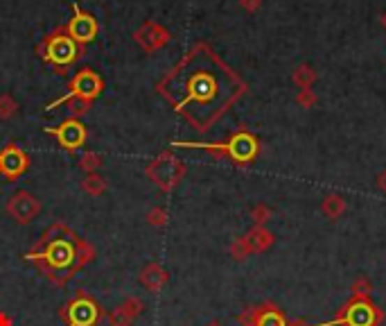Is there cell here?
Listing matches in <instances>:
<instances>
[{
  "label": "cell",
  "mask_w": 386,
  "mask_h": 326,
  "mask_svg": "<svg viewBox=\"0 0 386 326\" xmlns=\"http://www.w3.org/2000/svg\"><path fill=\"white\" fill-rule=\"evenodd\" d=\"M27 258H36V261H45L47 270L45 272H64L66 276H70L80 270V241L75 236L68 238H57V241L47 243L41 249H34L32 254H27Z\"/></svg>",
  "instance_id": "cell-2"
},
{
  "label": "cell",
  "mask_w": 386,
  "mask_h": 326,
  "mask_svg": "<svg viewBox=\"0 0 386 326\" xmlns=\"http://www.w3.org/2000/svg\"><path fill=\"white\" fill-rule=\"evenodd\" d=\"M147 222L154 225V227H163L168 222V213L163 208H151L147 213Z\"/></svg>",
  "instance_id": "cell-28"
},
{
  "label": "cell",
  "mask_w": 386,
  "mask_h": 326,
  "mask_svg": "<svg viewBox=\"0 0 386 326\" xmlns=\"http://www.w3.org/2000/svg\"><path fill=\"white\" fill-rule=\"evenodd\" d=\"M380 23H382V27H384V30H386V12L382 14V18H380Z\"/></svg>",
  "instance_id": "cell-33"
},
{
  "label": "cell",
  "mask_w": 386,
  "mask_h": 326,
  "mask_svg": "<svg viewBox=\"0 0 386 326\" xmlns=\"http://www.w3.org/2000/svg\"><path fill=\"white\" fill-rule=\"evenodd\" d=\"M47 134H52V136L59 141V146L66 150H77L80 146H84V141H86V127L77 118L64 120L59 127L47 129Z\"/></svg>",
  "instance_id": "cell-11"
},
{
  "label": "cell",
  "mask_w": 386,
  "mask_h": 326,
  "mask_svg": "<svg viewBox=\"0 0 386 326\" xmlns=\"http://www.w3.org/2000/svg\"><path fill=\"white\" fill-rule=\"evenodd\" d=\"M251 254H262L274 245V234L265 227H253L246 236H242Z\"/></svg>",
  "instance_id": "cell-14"
},
{
  "label": "cell",
  "mask_w": 386,
  "mask_h": 326,
  "mask_svg": "<svg viewBox=\"0 0 386 326\" xmlns=\"http://www.w3.org/2000/svg\"><path fill=\"white\" fill-rule=\"evenodd\" d=\"M208 326H221V324H217V322H212V324H208Z\"/></svg>",
  "instance_id": "cell-34"
},
{
  "label": "cell",
  "mask_w": 386,
  "mask_h": 326,
  "mask_svg": "<svg viewBox=\"0 0 386 326\" xmlns=\"http://www.w3.org/2000/svg\"><path fill=\"white\" fill-rule=\"evenodd\" d=\"M140 283H142L144 288H147L149 292H158L161 288L168 283V272H165V267L158 265V263L144 265L142 272H140Z\"/></svg>",
  "instance_id": "cell-15"
},
{
  "label": "cell",
  "mask_w": 386,
  "mask_h": 326,
  "mask_svg": "<svg viewBox=\"0 0 386 326\" xmlns=\"http://www.w3.org/2000/svg\"><path fill=\"white\" fill-rule=\"evenodd\" d=\"M73 12L75 16L70 18V23L66 25V32L73 36V41H77L80 45L91 43L95 36H98V21H95L93 14L82 12V7L73 3Z\"/></svg>",
  "instance_id": "cell-9"
},
{
  "label": "cell",
  "mask_w": 386,
  "mask_h": 326,
  "mask_svg": "<svg viewBox=\"0 0 386 326\" xmlns=\"http://www.w3.org/2000/svg\"><path fill=\"white\" fill-rule=\"evenodd\" d=\"M120 309L124 311V313H127L129 315V318H133V320H136L138 318V315L144 311V304L138 299V297H129V299L127 302H124L122 306H120Z\"/></svg>",
  "instance_id": "cell-23"
},
{
  "label": "cell",
  "mask_w": 386,
  "mask_h": 326,
  "mask_svg": "<svg viewBox=\"0 0 386 326\" xmlns=\"http://www.w3.org/2000/svg\"><path fill=\"white\" fill-rule=\"evenodd\" d=\"M224 146H226V157L230 161H235L237 166H248V163L258 157V150H260L258 139L246 129L235 132Z\"/></svg>",
  "instance_id": "cell-7"
},
{
  "label": "cell",
  "mask_w": 386,
  "mask_h": 326,
  "mask_svg": "<svg viewBox=\"0 0 386 326\" xmlns=\"http://www.w3.org/2000/svg\"><path fill=\"white\" fill-rule=\"evenodd\" d=\"M239 5H242L246 12H258V9L262 7V0H239Z\"/></svg>",
  "instance_id": "cell-30"
},
{
  "label": "cell",
  "mask_w": 386,
  "mask_h": 326,
  "mask_svg": "<svg viewBox=\"0 0 386 326\" xmlns=\"http://www.w3.org/2000/svg\"><path fill=\"white\" fill-rule=\"evenodd\" d=\"M183 175H186V168H183V163L179 159L172 157L170 152L156 157L147 166V177L158 188H163V190H172V188H175L179 181H181Z\"/></svg>",
  "instance_id": "cell-5"
},
{
  "label": "cell",
  "mask_w": 386,
  "mask_h": 326,
  "mask_svg": "<svg viewBox=\"0 0 386 326\" xmlns=\"http://www.w3.org/2000/svg\"><path fill=\"white\" fill-rule=\"evenodd\" d=\"M380 322H382V313L375 309L371 299H357V297H352V302L341 311L339 318L323 322L318 326H378Z\"/></svg>",
  "instance_id": "cell-4"
},
{
  "label": "cell",
  "mask_w": 386,
  "mask_h": 326,
  "mask_svg": "<svg viewBox=\"0 0 386 326\" xmlns=\"http://www.w3.org/2000/svg\"><path fill=\"white\" fill-rule=\"evenodd\" d=\"M80 163H82V168L91 175V172H93L95 168H100V157H98V155H93V152H86V155L82 157V161H80Z\"/></svg>",
  "instance_id": "cell-29"
},
{
  "label": "cell",
  "mask_w": 386,
  "mask_h": 326,
  "mask_svg": "<svg viewBox=\"0 0 386 326\" xmlns=\"http://www.w3.org/2000/svg\"><path fill=\"white\" fill-rule=\"evenodd\" d=\"M251 218H253L255 227H265L269 222V218H272V208L267 204H255L253 211H251Z\"/></svg>",
  "instance_id": "cell-21"
},
{
  "label": "cell",
  "mask_w": 386,
  "mask_h": 326,
  "mask_svg": "<svg viewBox=\"0 0 386 326\" xmlns=\"http://www.w3.org/2000/svg\"><path fill=\"white\" fill-rule=\"evenodd\" d=\"M239 322L246 324V326H292L285 320V315L272 304L258 306V309L248 311L246 315L239 318Z\"/></svg>",
  "instance_id": "cell-12"
},
{
  "label": "cell",
  "mask_w": 386,
  "mask_h": 326,
  "mask_svg": "<svg viewBox=\"0 0 386 326\" xmlns=\"http://www.w3.org/2000/svg\"><path fill=\"white\" fill-rule=\"evenodd\" d=\"M292 82L298 86V89H312L314 82H316V71L307 64L296 66L294 73H292Z\"/></svg>",
  "instance_id": "cell-17"
},
{
  "label": "cell",
  "mask_w": 386,
  "mask_h": 326,
  "mask_svg": "<svg viewBox=\"0 0 386 326\" xmlns=\"http://www.w3.org/2000/svg\"><path fill=\"white\" fill-rule=\"evenodd\" d=\"M70 113H73V118L80 120V116H84L86 111H89L91 107V102L89 100H84V98H70Z\"/></svg>",
  "instance_id": "cell-24"
},
{
  "label": "cell",
  "mask_w": 386,
  "mask_h": 326,
  "mask_svg": "<svg viewBox=\"0 0 386 326\" xmlns=\"http://www.w3.org/2000/svg\"><path fill=\"white\" fill-rule=\"evenodd\" d=\"M30 166L27 161V155L16 146H7L3 152H0V172L7 177V179H16L21 177L23 172Z\"/></svg>",
  "instance_id": "cell-13"
},
{
  "label": "cell",
  "mask_w": 386,
  "mask_h": 326,
  "mask_svg": "<svg viewBox=\"0 0 386 326\" xmlns=\"http://www.w3.org/2000/svg\"><path fill=\"white\" fill-rule=\"evenodd\" d=\"M7 213L12 215L18 225H27L41 213V202H38L32 193H27V190H18V193L9 197Z\"/></svg>",
  "instance_id": "cell-10"
},
{
  "label": "cell",
  "mask_w": 386,
  "mask_h": 326,
  "mask_svg": "<svg viewBox=\"0 0 386 326\" xmlns=\"http://www.w3.org/2000/svg\"><path fill=\"white\" fill-rule=\"evenodd\" d=\"M350 292H352V297H357V299H369L371 292H373V283L366 279V276H359V279L352 281Z\"/></svg>",
  "instance_id": "cell-20"
},
{
  "label": "cell",
  "mask_w": 386,
  "mask_h": 326,
  "mask_svg": "<svg viewBox=\"0 0 386 326\" xmlns=\"http://www.w3.org/2000/svg\"><path fill=\"white\" fill-rule=\"evenodd\" d=\"M102 86H104V84H102V78H100L98 73L91 71V69H84V71H80V73H77L75 78H73L68 95H64L61 100L50 102L45 109H54V107H59V104L68 102L70 98H84V100L93 102V100L102 93Z\"/></svg>",
  "instance_id": "cell-6"
},
{
  "label": "cell",
  "mask_w": 386,
  "mask_h": 326,
  "mask_svg": "<svg viewBox=\"0 0 386 326\" xmlns=\"http://www.w3.org/2000/svg\"><path fill=\"white\" fill-rule=\"evenodd\" d=\"M0 326H12V320H9L5 313H0Z\"/></svg>",
  "instance_id": "cell-32"
},
{
  "label": "cell",
  "mask_w": 386,
  "mask_h": 326,
  "mask_svg": "<svg viewBox=\"0 0 386 326\" xmlns=\"http://www.w3.org/2000/svg\"><path fill=\"white\" fill-rule=\"evenodd\" d=\"M82 186H84V190H86V193H89V195H95V197H98V195H102L104 190H106V181H104L102 177L93 175V172H91V175L84 179V184H82Z\"/></svg>",
  "instance_id": "cell-19"
},
{
  "label": "cell",
  "mask_w": 386,
  "mask_h": 326,
  "mask_svg": "<svg viewBox=\"0 0 386 326\" xmlns=\"http://www.w3.org/2000/svg\"><path fill=\"white\" fill-rule=\"evenodd\" d=\"M133 318H129L127 313H124L122 309H115L111 315H109V324L111 326H131Z\"/></svg>",
  "instance_id": "cell-25"
},
{
  "label": "cell",
  "mask_w": 386,
  "mask_h": 326,
  "mask_svg": "<svg viewBox=\"0 0 386 326\" xmlns=\"http://www.w3.org/2000/svg\"><path fill=\"white\" fill-rule=\"evenodd\" d=\"M68 236H75L68 227H66L64 222H57V225H52L47 232L43 234V238H41V243L36 245V249H41V247H45L47 243H52V241H57V238H68Z\"/></svg>",
  "instance_id": "cell-18"
},
{
  "label": "cell",
  "mask_w": 386,
  "mask_h": 326,
  "mask_svg": "<svg viewBox=\"0 0 386 326\" xmlns=\"http://www.w3.org/2000/svg\"><path fill=\"white\" fill-rule=\"evenodd\" d=\"M296 102H298V107H303V109H312L314 104L318 102L316 91H312V89H301V91L296 93Z\"/></svg>",
  "instance_id": "cell-22"
},
{
  "label": "cell",
  "mask_w": 386,
  "mask_h": 326,
  "mask_svg": "<svg viewBox=\"0 0 386 326\" xmlns=\"http://www.w3.org/2000/svg\"><path fill=\"white\" fill-rule=\"evenodd\" d=\"M346 208H348V204L341 195H327L321 202V213L327 220H339L346 213Z\"/></svg>",
  "instance_id": "cell-16"
},
{
  "label": "cell",
  "mask_w": 386,
  "mask_h": 326,
  "mask_svg": "<svg viewBox=\"0 0 386 326\" xmlns=\"http://www.w3.org/2000/svg\"><path fill=\"white\" fill-rule=\"evenodd\" d=\"M230 256L235 258V261H244L246 256H251V252H248V247H246V243L239 238V241H235L233 245H230Z\"/></svg>",
  "instance_id": "cell-26"
},
{
  "label": "cell",
  "mask_w": 386,
  "mask_h": 326,
  "mask_svg": "<svg viewBox=\"0 0 386 326\" xmlns=\"http://www.w3.org/2000/svg\"><path fill=\"white\" fill-rule=\"evenodd\" d=\"M244 91L242 78L208 43L192 45L158 82V93L199 132L210 129Z\"/></svg>",
  "instance_id": "cell-1"
},
{
  "label": "cell",
  "mask_w": 386,
  "mask_h": 326,
  "mask_svg": "<svg viewBox=\"0 0 386 326\" xmlns=\"http://www.w3.org/2000/svg\"><path fill=\"white\" fill-rule=\"evenodd\" d=\"M378 186H380L382 193H386V170H382V172H380V177H378Z\"/></svg>",
  "instance_id": "cell-31"
},
{
  "label": "cell",
  "mask_w": 386,
  "mask_h": 326,
  "mask_svg": "<svg viewBox=\"0 0 386 326\" xmlns=\"http://www.w3.org/2000/svg\"><path fill=\"white\" fill-rule=\"evenodd\" d=\"M64 318L70 326H95L100 320V309L91 297L80 295L77 299L68 304V309L64 311Z\"/></svg>",
  "instance_id": "cell-8"
},
{
  "label": "cell",
  "mask_w": 386,
  "mask_h": 326,
  "mask_svg": "<svg viewBox=\"0 0 386 326\" xmlns=\"http://www.w3.org/2000/svg\"><path fill=\"white\" fill-rule=\"evenodd\" d=\"M82 52V45L73 41V36L66 32V27L54 30L50 36H45V41L38 45V55L43 57V62L52 64L54 69H59L61 73L68 69L70 64L77 62V57Z\"/></svg>",
  "instance_id": "cell-3"
},
{
  "label": "cell",
  "mask_w": 386,
  "mask_h": 326,
  "mask_svg": "<svg viewBox=\"0 0 386 326\" xmlns=\"http://www.w3.org/2000/svg\"><path fill=\"white\" fill-rule=\"evenodd\" d=\"M16 113V102L9 98V95H3L0 98V118H9Z\"/></svg>",
  "instance_id": "cell-27"
}]
</instances>
